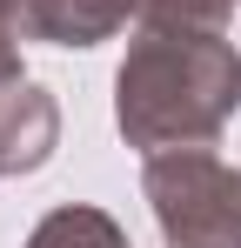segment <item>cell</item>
Wrapping results in <instances>:
<instances>
[{
  "label": "cell",
  "mask_w": 241,
  "mask_h": 248,
  "mask_svg": "<svg viewBox=\"0 0 241 248\" xmlns=\"http://www.w3.org/2000/svg\"><path fill=\"white\" fill-rule=\"evenodd\" d=\"M241 114V47L228 34L141 27L114 74V121L127 148H214Z\"/></svg>",
  "instance_id": "1"
},
{
  "label": "cell",
  "mask_w": 241,
  "mask_h": 248,
  "mask_svg": "<svg viewBox=\"0 0 241 248\" xmlns=\"http://www.w3.org/2000/svg\"><path fill=\"white\" fill-rule=\"evenodd\" d=\"M141 195L167 248H241V168H228L214 148L148 155Z\"/></svg>",
  "instance_id": "2"
},
{
  "label": "cell",
  "mask_w": 241,
  "mask_h": 248,
  "mask_svg": "<svg viewBox=\"0 0 241 248\" xmlns=\"http://www.w3.org/2000/svg\"><path fill=\"white\" fill-rule=\"evenodd\" d=\"M60 148V101L34 81L0 87V174H34Z\"/></svg>",
  "instance_id": "3"
},
{
  "label": "cell",
  "mask_w": 241,
  "mask_h": 248,
  "mask_svg": "<svg viewBox=\"0 0 241 248\" xmlns=\"http://www.w3.org/2000/svg\"><path fill=\"white\" fill-rule=\"evenodd\" d=\"M134 0H27V41L47 47H101L127 27Z\"/></svg>",
  "instance_id": "4"
},
{
  "label": "cell",
  "mask_w": 241,
  "mask_h": 248,
  "mask_svg": "<svg viewBox=\"0 0 241 248\" xmlns=\"http://www.w3.org/2000/svg\"><path fill=\"white\" fill-rule=\"evenodd\" d=\"M27 248H127V235H120V221L107 208H80L74 202V208H54L27 235Z\"/></svg>",
  "instance_id": "5"
},
{
  "label": "cell",
  "mask_w": 241,
  "mask_h": 248,
  "mask_svg": "<svg viewBox=\"0 0 241 248\" xmlns=\"http://www.w3.org/2000/svg\"><path fill=\"white\" fill-rule=\"evenodd\" d=\"M235 0H134L141 27H188V34H221Z\"/></svg>",
  "instance_id": "6"
},
{
  "label": "cell",
  "mask_w": 241,
  "mask_h": 248,
  "mask_svg": "<svg viewBox=\"0 0 241 248\" xmlns=\"http://www.w3.org/2000/svg\"><path fill=\"white\" fill-rule=\"evenodd\" d=\"M20 34H27V0H0V87L27 81L20 74Z\"/></svg>",
  "instance_id": "7"
}]
</instances>
